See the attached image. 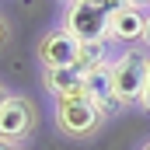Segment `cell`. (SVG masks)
<instances>
[{
    "mask_svg": "<svg viewBox=\"0 0 150 150\" xmlns=\"http://www.w3.org/2000/svg\"><path fill=\"white\" fill-rule=\"evenodd\" d=\"M108 115L101 112L87 94H77V98H56V129L67 136V140H91L101 133Z\"/></svg>",
    "mask_w": 150,
    "mask_h": 150,
    "instance_id": "1",
    "label": "cell"
},
{
    "mask_svg": "<svg viewBox=\"0 0 150 150\" xmlns=\"http://www.w3.org/2000/svg\"><path fill=\"white\" fill-rule=\"evenodd\" d=\"M147 80H150V52L129 45L122 56L112 59V84H115V98L122 101V108L140 105Z\"/></svg>",
    "mask_w": 150,
    "mask_h": 150,
    "instance_id": "2",
    "label": "cell"
},
{
    "mask_svg": "<svg viewBox=\"0 0 150 150\" xmlns=\"http://www.w3.org/2000/svg\"><path fill=\"white\" fill-rule=\"evenodd\" d=\"M115 7L108 4H67L63 11V28L77 42H98L108 38V14Z\"/></svg>",
    "mask_w": 150,
    "mask_h": 150,
    "instance_id": "3",
    "label": "cell"
},
{
    "mask_svg": "<svg viewBox=\"0 0 150 150\" xmlns=\"http://www.w3.org/2000/svg\"><path fill=\"white\" fill-rule=\"evenodd\" d=\"M35 129V105L25 94H11L0 108V143H21Z\"/></svg>",
    "mask_w": 150,
    "mask_h": 150,
    "instance_id": "4",
    "label": "cell"
},
{
    "mask_svg": "<svg viewBox=\"0 0 150 150\" xmlns=\"http://www.w3.org/2000/svg\"><path fill=\"white\" fill-rule=\"evenodd\" d=\"M147 21L150 11L143 7H129V4H119L112 14H108V42H126V45H136L147 35Z\"/></svg>",
    "mask_w": 150,
    "mask_h": 150,
    "instance_id": "5",
    "label": "cell"
},
{
    "mask_svg": "<svg viewBox=\"0 0 150 150\" xmlns=\"http://www.w3.org/2000/svg\"><path fill=\"white\" fill-rule=\"evenodd\" d=\"M77 49H80V42H77L67 28H52V32H45V35L38 38V63H42V70L45 67H74L77 63Z\"/></svg>",
    "mask_w": 150,
    "mask_h": 150,
    "instance_id": "6",
    "label": "cell"
},
{
    "mask_svg": "<svg viewBox=\"0 0 150 150\" xmlns=\"http://www.w3.org/2000/svg\"><path fill=\"white\" fill-rule=\"evenodd\" d=\"M84 84H87V98H91L105 115H115L122 108V101L115 98V84H112V63H105V67L84 74Z\"/></svg>",
    "mask_w": 150,
    "mask_h": 150,
    "instance_id": "7",
    "label": "cell"
},
{
    "mask_svg": "<svg viewBox=\"0 0 150 150\" xmlns=\"http://www.w3.org/2000/svg\"><path fill=\"white\" fill-rule=\"evenodd\" d=\"M42 87H45L52 98H77V94H87L84 74H80L77 67H45V70H42Z\"/></svg>",
    "mask_w": 150,
    "mask_h": 150,
    "instance_id": "8",
    "label": "cell"
},
{
    "mask_svg": "<svg viewBox=\"0 0 150 150\" xmlns=\"http://www.w3.org/2000/svg\"><path fill=\"white\" fill-rule=\"evenodd\" d=\"M105 63H112V59H108V38L80 42V49H77V63H74L80 74H91V70H98V67H105Z\"/></svg>",
    "mask_w": 150,
    "mask_h": 150,
    "instance_id": "9",
    "label": "cell"
},
{
    "mask_svg": "<svg viewBox=\"0 0 150 150\" xmlns=\"http://www.w3.org/2000/svg\"><path fill=\"white\" fill-rule=\"evenodd\" d=\"M140 105H143V112H150V80H147V87H143V98H140Z\"/></svg>",
    "mask_w": 150,
    "mask_h": 150,
    "instance_id": "10",
    "label": "cell"
},
{
    "mask_svg": "<svg viewBox=\"0 0 150 150\" xmlns=\"http://www.w3.org/2000/svg\"><path fill=\"white\" fill-rule=\"evenodd\" d=\"M7 35H11V28H7V21H4V18H0V45H4V42H7Z\"/></svg>",
    "mask_w": 150,
    "mask_h": 150,
    "instance_id": "11",
    "label": "cell"
},
{
    "mask_svg": "<svg viewBox=\"0 0 150 150\" xmlns=\"http://www.w3.org/2000/svg\"><path fill=\"white\" fill-rule=\"evenodd\" d=\"M122 4H129V7H143V11H150V0H122Z\"/></svg>",
    "mask_w": 150,
    "mask_h": 150,
    "instance_id": "12",
    "label": "cell"
},
{
    "mask_svg": "<svg viewBox=\"0 0 150 150\" xmlns=\"http://www.w3.org/2000/svg\"><path fill=\"white\" fill-rule=\"evenodd\" d=\"M7 98H11V91H7V87L0 84V108H4V101H7Z\"/></svg>",
    "mask_w": 150,
    "mask_h": 150,
    "instance_id": "13",
    "label": "cell"
},
{
    "mask_svg": "<svg viewBox=\"0 0 150 150\" xmlns=\"http://www.w3.org/2000/svg\"><path fill=\"white\" fill-rule=\"evenodd\" d=\"M70 4H108V0H70ZM112 7V4H108Z\"/></svg>",
    "mask_w": 150,
    "mask_h": 150,
    "instance_id": "14",
    "label": "cell"
},
{
    "mask_svg": "<svg viewBox=\"0 0 150 150\" xmlns=\"http://www.w3.org/2000/svg\"><path fill=\"white\" fill-rule=\"evenodd\" d=\"M143 45L150 49V21H147V35H143Z\"/></svg>",
    "mask_w": 150,
    "mask_h": 150,
    "instance_id": "15",
    "label": "cell"
},
{
    "mask_svg": "<svg viewBox=\"0 0 150 150\" xmlns=\"http://www.w3.org/2000/svg\"><path fill=\"white\" fill-rule=\"evenodd\" d=\"M0 150H18V147H14V143H0Z\"/></svg>",
    "mask_w": 150,
    "mask_h": 150,
    "instance_id": "16",
    "label": "cell"
},
{
    "mask_svg": "<svg viewBox=\"0 0 150 150\" xmlns=\"http://www.w3.org/2000/svg\"><path fill=\"white\" fill-rule=\"evenodd\" d=\"M108 4H112V7H119V4H122V0H108Z\"/></svg>",
    "mask_w": 150,
    "mask_h": 150,
    "instance_id": "17",
    "label": "cell"
},
{
    "mask_svg": "<svg viewBox=\"0 0 150 150\" xmlns=\"http://www.w3.org/2000/svg\"><path fill=\"white\" fill-rule=\"evenodd\" d=\"M140 150H150V143H143V147H140Z\"/></svg>",
    "mask_w": 150,
    "mask_h": 150,
    "instance_id": "18",
    "label": "cell"
},
{
    "mask_svg": "<svg viewBox=\"0 0 150 150\" xmlns=\"http://www.w3.org/2000/svg\"><path fill=\"white\" fill-rule=\"evenodd\" d=\"M63 4H70V0H63Z\"/></svg>",
    "mask_w": 150,
    "mask_h": 150,
    "instance_id": "19",
    "label": "cell"
}]
</instances>
